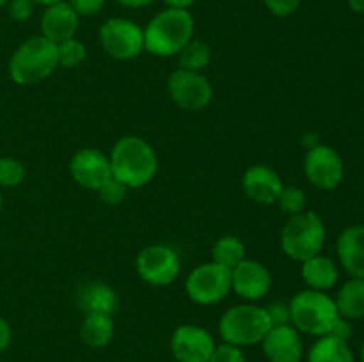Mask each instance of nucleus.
<instances>
[{"mask_svg": "<svg viewBox=\"0 0 364 362\" xmlns=\"http://www.w3.org/2000/svg\"><path fill=\"white\" fill-rule=\"evenodd\" d=\"M32 2H34L36 6L48 7V6H53V4H59V2H63V0H32Z\"/></svg>", "mask_w": 364, "mask_h": 362, "instance_id": "nucleus-40", "label": "nucleus"}, {"mask_svg": "<svg viewBox=\"0 0 364 362\" xmlns=\"http://www.w3.org/2000/svg\"><path fill=\"white\" fill-rule=\"evenodd\" d=\"M78 16H95L105 6V0H68Z\"/></svg>", "mask_w": 364, "mask_h": 362, "instance_id": "nucleus-34", "label": "nucleus"}, {"mask_svg": "<svg viewBox=\"0 0 364 362\" xmlns=\"http://www.w3.org/2000/svg\"><path fill=\"white\" fill-rule=\"evenodd\" d=\"M272 287V273L263 263L247 259L231 268V291L247 302H258Z\"/></svg>", "mask_w": 364, "mask_h": 362, "instance_id": "nucleus-14", "label": "nucleus"}, {"mask_svg": "<svg viewBox=\"0 0 364 362\" xmlns=\"http://www.w3.org/2000/svg\"><path fill=\"white\" fill-rule=\"evenodd\" d=\"M277 204H279L281 212L287 213V215H297V213L306 212V204H308V199H306V192L302 188L294 187V185H284L281 188L279 195H277Z\"/></svg>", "mask_w": 364, "mask_h": 362, "instance_id": "nucleus-28", "label": "nucleus"}, {"mask_svg": "<svg viewBox=\"0 0 364 362\" xmlns=\"http://www.w3.org/2000/svg\"><path fill=\"white\" fill-rule=\"evenodd\" d=\"M348 322H350V319H345V318L338 319V323L334 325L331 336H336V337H340V339H343V341L350 339V337H352V325Z\"/></svg>", "mask_w": 364, "mask_h": 362, "instance_id": "nucleus-36", "label": "nucleus"}, {"mask_svg": "<svg viewBox=\"0 0 364 362\" xmlns=\"http://www.w3.org/2000/svg\"><path fill=\"white\" fill-rule=\"evenodd\" d=\"M57 55H59V66L75 70L87 57V48H85V45L80 39L71 38L57 45Z\"/></svg>", "mask_w": 364, "mask_h": 362, "instance_id": "nucleus-26", "label": "nucleus"}, {"mask_svg": "<svg viewBox=\"0 0 364 362\" xmlns=\"http://www.w3.org/2000/svg\"><path fill=\"white\" fill-rule=\"evenodd\" d=\"M80 337L89 348H105L114 339V319L109 314H85Z\"/></svg>", "mask_w": 364, "mask_h": 362, "instance_id": "nucleus-23", "label": "nucleus"}, {"mask_svg": "<svg viewBox=\"0 0 364 362\" xmlns=\"http://www.w3.org/2000/svg\"><path fill=\"white\" fill-rule=\"evenodd\" d=\"M11 339H13L11 325L7 323L6 318H2V316H0V353H4V351L9 348Z\"/></svg>", "mask_w": 364, "mask_h": 362, "instance_id": "nucleus-35", "label": "nucleus"}, {"mask_svg": "<svg viewBox=\"0 0 364 362\" xmlns=\"http://www.w3.org/2000/svg\"><path fill=\"white\" fill-rule=\"evenodd\" d=\"M117 4H121L123 7H128V9H139V7H146L149 4H153L155 0H116Z\"/></svg>", "mask_w": 364, "mask_h": 362, "instance_id": "nucleus-38", "label": "nucleus"}, {"mask_svg": "<svg viewBox=\"0 0 364 362\" xmlns=\"http://www.w3.org/2000/svg\"><path fill=\"white\" fill-rule=\"evenodd\" d=\"M348 6L354 13L364 14V0H348Z\"/></svg>", "mask_w": 364, "mask_h": 362, "instance_id": "nucleus-39", "label": "nucleus"}, {"mask_svg": "<svg viewBox=\"0 0 364 362\" xmlns=\"http://www.w3.org/2000/svg\"><path fill=\"white\" fill-rule=\"evenodd\" d=\"M259 344L269 362H302L304 357V343L294 325L272 327Z\"/></svg>", "mask_w": 364, "mask_h": 362, "instance_id": "nucleus-15", "label": "nucleus"}, {"mask_svg": "<svg viewBox=\"0 0 364 362\" xmlns=\"http://www.w3.org/2000/svg\"><path fill=\"white\" fill-rule=\"evenodd\" d=\"M70 174L77 185L98 192V188L112 177L109 155L96 148L78 149L71 156Z\"/></svg>", "mask_w": 364, "mask_h": 362, "instance_id": "nucleus-13", "label": "nucleus"}, {"mask_svg": "<svg viewBox=\"0 0 364 362\" xmlns=\"http://www.w3.org/2000/svg\"><path fill=\"white\" fill-rule=\"evenodd\" d=\"M196 21L191 11L164 9L144 28V50L156 57H173L194 38Z\"/></svg>", "mask_w": 364, "mask_h": 362, "instance_id": "nucleus-2", "label": "nucleus"}, {"mask_svg": "<svg viewBox=\"0 0 364 362\" xmlns=\"http://www.w3.org/2000/svg\"><path fill=\"white\" fill-rule=\"evenodd\" d=\"M267 316L272 327L281 325H291V316H290V305L284 302H272L265 307Z\"/></svg>", "mask_w": 364, "mask_h": 362, "instance_id": "nucleus-31", "label": "nucleus"}, {"mask_svg": "<svg viewBox=\"0 0 364 362\" xmlns=\"http://www.w3.org/2000/svg\"><path fill=\"white\" fill-rule=\"evenodd\" d=\"M245 259V245L235 234H224L212 245V261L231 270Z\"/></svg>", "mask_w": 364, "mask_h": 362, "instance_id": "nucleus-24", "label": "nucleus"}, {"mask_svg": "<svg viewBox=\"0 0 364 362\" xmlns=\"http://www.w3.org/2000/svg\"><path fill=\"white\" fill-rule=\"evenodd\" d=\"M139 277L151 286H171L180 277L181 261L173 247L164 243H153L142 248L135 259Z\"/></svg>", "mask_w": 364, "mask_h": 362, "instance_id": "nucleus-9", "label": "nucleus"}, {"mask_svg": "<svg viewBox=\"0 0 364 362\" xmlns=\"http://www.w3.org/2000/svg\"><path fill=\"white\" fill-rule=\"evenodd\" d=\"M338 258L350 277L364 279V226H348L338 238Z\"/></svg>", "mask_w": 364, "mask_h": 362, "instance_id": "nucleus-19", "label": "nucleus"}, {"mask_svg": "<svg viewBox=\"0 0 364 362\" xmlns=\"http://www.w3.org/2000/svg\"><path fill=\"white\" fill-rule=\"evenodd\" d=\"M100 43L117 60H132L144 52V28L128 18H109L100 27Z\"/></svg>", "mask_w": 364, "mask_h": 362, "instance_id": "nucleus-8", "label": "nucleus"}, {"mask_svg": "<svg viewBox=\"0 0 364 362\" xmlns=\"http://www.w3.org/2000/svg\"><path fill=\"white\" fill-rule=\"evenodd\" d=\"M308 362H355L348 341L336 336H322L316 339L308 353Z\"/></svg>", "mask_w": 364, "mask_h": 362, "instance_id": "nucleus-21", "label": "nucleus"}, {"mask_svg": "<svg viewBox=\"0 0 364 362\" xmlns=\"http://www.w3.org/2000/svg\"><path fill=\"white\" fill-rule=\"evenodd\" d=\"M304 174L313 187L333 190L345 177V163L340 153L331 146L316 144L304 156Z\"/></svg>", "mask_w": 364, "mask_h": 362, "instance_id": "nucleus-11", "label": "nucleus"}, {"mask_svg": "<svg viewBox=\"0 0 364 362\" xmlns=\"http://www.w3.org/2000/svg\"><path fill=\"white\" fill-rule=\"evenodd\" d=\"M340 316L345 319L364 318V279L352 277L338 291L334 298Z\"/></svg>", "mask_w": 364, "mask_h": 362, "instance_id": "nucleus-22", "label": "nucleus"}, {"mask_svg": "<svg viewBox=\"0 0 364 362\" xmlns=\"http://www.w3.org/2000/svg\"><path fill=\"white\" fill-rule=\"evenodd\" d=\"M210 362H245V355L240 346L223 343L215 344V348L212 351V357H210Z\"/></svg>", "mask_w": 364, "mask_h": 362, "instance_id": "nucleus-30", "label": "nucleus"}, {"mask_svg": "<svg viewBox=\"0 0 364 362\" xmlns=\"http://www.w3.org/2000/svg\"><path fill=\"white\" fill-rule=\"evenodd\" d=\"M291 325L302 334L322 337L333 332L334 325L341 318L334 298L326 291L304 290L290 300Z\"/></svg>", "mask_w": 364, "mask_h": 362, "instance_id": "nucleus-4", "label": "nucleus"}, {"mask_svg": "<svg viewBox=\"0 0 364 362\" xmlns=\"http://www.w3.org/2000/svg\"><path fill=\"white\" fill-rule=\"evenodd\" d=\"M112 177L124 187L142 188L151 183L159 170V158L146 138L137 135H124L117 138L109 155Z\"/></svg>", "mask_w": 364, "mask_h": 362, "instance_id": "nucleus-1", "label": "nucleus"}, {"mask_svg": "<svg viewBox=\"0 0 364 362\" xmlns=\"http://www.w3.org/2000/svg\"><path fill=\"white\" fill-rule=\"evenodd\" d=\"M59 67L57 45L45 35L25 39L9 59V77L16 85H34L46 80Z\"/></svg>", "mask_w": 364, "mask_h": 362, "instance_id": "nucleus-3", "label": "nucleus"}, {"mask_svg": "<svg viewBox=\"0 0 364 362\" xmlns=\"http://www.w3.org/2000/svg\"><path fill=\"white\" fill-rule=\"evenodd\" d=\"M7 2H9V0H0V7H6Z\"/></svg>", "mask_w": 364, "mask_h": 362, "instance_id": "nucleus-42", "label": "nucleus"}, {"mask_svg": "<svg viewBox=\"0 0 364 362\" xmlns=\"http://www.w3.org/2000/svg\"><path fill=\"white\" fill-rule=\"evenodd\" d=\"M2 206H4V195H2V188H0V212H2Z\"/></svg>", "mask_w": 364, "mask_h": 362, "instance_id": "nucleus-41", "label": "nucleus"}, {"mask_svg": "<svg viewBox=\"0 0 364 362\" xmlns=\"http://www.w3.org/2000/svg\"><path fill=\"white\" fill-rule=\"evenodd\" d=\"M185 291L194 304H219L231 291V270L213 261L201 263L185 279Z\"/></svg>", "mask_w": 364, "mask_h": 362, "instance_id": "nucleus-7", "label": "nucleus"}, {"mask_svg": "<svg viewBox=\"0 0 364 362\" xmlns=\"http://www.w3.org/2000/svg\"><path fill=\"white\" fill-rule=\"evenodd\" d=\"M283 187V180L277 174V170L265 165V163L251 165L242 176V190L251 201L258 202V204L276 202Z\"/></svg>", "mask_w": 364, "mask_h": 362, "instance_id": "nucleus-16", "label": "nucleus"}, {"mask_svg": "<svg viewBox=\"0 0 364 362\" xmlns=\"http://www.w3.org/2000/svg\"><path fill=\"white\" fill-rule=\"evenodd\" d=\"M270 329L265 307L255 304L233 305L219 319V334L224 343L240 348L259 344Z\"/></svg>", "mask_w": 364, "mask_h": 362, "instance_id": "nucleus-6", "label": "nucleus"}, {"mask_svg": "<svg viewBox=\"0 0 364 362\" xmlns=\"http://www.w3.org/2000/svg\"><path fill=\"white\" fill-rule=\"evenodd\" d=\"M361 362H364V343H363V346H361Z\"/></svg>", "mask_w": 364, "mask_h": 362, "instance_id": "nucleus-43", "label": "nucleus"}, {"mask_svg": "<svg viewBox=\"0 0 364 362\" xmlns=\"http://www.w3.org/2000/svg\"><path fill=\"white\" fill-rule=\"evenodd\" d=\"M301 265L302 280L309 290L327 291L336 286L338 279H340V270H338L336 263L323 254L313 256V258L302 261Z\"/></svg>", "mask_w": 364, "mask_h": 362, "instance_id": "nucleus-20", "label": "nucleus"}, {"mask_svg": "<svg viewBox=\"0 0 364 362\" xmlns=\"http://www.w3.org/2000/svg\"><path fill=\"white\" fill-rule=\"evenodd\" d=\"M302 0H263L267 9L277 18H288L299 9Z\"/></svg>", "mask_w": 364, "mask_h": 362, "instance_id": "nucleus-33", "label": "nucleus"}, {"mask_svg": "<svg viewBox=\"0 0 364 362\" xmlns=\"http://www.w3.org/2000/svg\"><path fill=\"white\" fill-rule=\"evenodd\" d=\"M7 13L11 20L14 21H27L31 20L36 11V4L32 0H9L7 2Z\"/></svg>", "mask_w": 364, "mask_h": 362, "instance_id": "nucleus-32", "label": "nucleus"}, {"mask_svg": "<svg viewBox=\"0 0 364 362\" xmlns=\"http://www.w3.org/2000/svg\"><path fill=\"white\" fill-rule=\"evenodd\" d=\"M27 177L23 163L13 156H0V188L20 187Z\"/></svg>", "mask_w": 364, "mask_h": 362, "instance_id": "nucleus-27", "label": "nucleus"}, {"mask_svg": "<svg viewBox=\"0 0 364 362\" xmlns=\"http://www.w3.org/2000/svg\"><path fill=\"white\" fill-rule=\"evenodd\" d=\"M326 224L315 212L291 215L281 229V251L294 261H306L316 254H322L326 243Z\"/></svg>", "mask_w": 364, "mask_h": 362, "instance_id": "nucleus-5", "label": "nucleus"}, {"mask_svg": "<svg viewBox=\"0 0 364 362\" xmlns=\"http://www.w3.org/2000/svg\"><path fill=\"white\" fill-rule=\"evenodd\" d=\"M127 192L128 188L124 187L123 183H119L117 180L110 177L107 183H103L102 187L98 188V195L105 204L109 206H117L127 199Z\"/></svg>", "mask_w": 364, "mask_h": 362, "instance_id": "nucleus-29", "label": "nucleus"}, {"mask_svg": "<svg viewBox=\"0 0 364 362\" xmlns=\"http://www.w3.org/2000/svg\"><path fill=\"white\" fill-rule=\"evenodd\" d=\"M210 60H212V46L203 39L192 38L178 53V62L181 70L203 73V70L208 67Z\"/></svg>", "mask_w": 364, "mask_h": 362, "instance_id": "nucleus-25", "label": "nucleus"}, {"mask_svg": "<svg viewBox=\"0 0 364 362\" xmlns=\"http://www.w3.org/2000/svg\"><path fill=\"white\" fill-rule=\"evenodd\" d=\"M78 23H80V16L77 11L68 4V0H63V2L45 7L41 14V35L59 45L66 39L75 38Z\"/></svg>", "mask_w": 364, "mask_h": 362, "instance_id": "nucleus-17", "label": "nucleus"}, {"mask_svg": "<svg viewBox=\"0 0 364 362\" xmlns=\"http://www.w3.org/2000/svg\"><path fill=\"white\" fill-rule=\"evenodd\" d=\"M169 346L176 362H210L215 341L203 327L185 323L174 329Z\"/></svg>", "mask_w": 364, "mask_h": 362, "instance_id": "nucleus-12", "label": "nucleus"}, {"mask_svg": "<svg viewBox=\"0 0 364 362\" xmlns=\"http://www.w3.org/2000/svg\"><path fill=\"white\" fill-rule=\"evenodd\" d=\"M167 92L174 105L187 112H198L210 105L213 98V87L208 78L198 71L176 70L167 80Z\"/></svg>", "mask_w": 364, "mask_h": 362, "instance_id": "nucleus-10", "label": "nucleus"}, {"mask_svg": "<svg viewBox=\"0 0 364 362\" xmlns=\"http://www.w3.org/2000/svg\"><path fill=\"white\" fill-rule=\"evenodd\" d=\"M78 309L84 314H109L112 316L117 311L119 298L114 287L102 280H91L82 284L75 295Z\"/></svg>", "mask_w": 364, "mask_h": 362, "instance_id": "nucleus-18", "label": "nucleus"}, {"mask_svg": "<svg viewBox=\"0 0 364 362\" xmlns=\"http://www.w3.org/2000/svg\"><path fill=\"white\" fill-rule=\"evenodd\" d=\"M164 2H166V6L169 7V9L188 11L196 2H198V0H164Z\"/></svg>", "mask_w": 364, "mask_h": 362, "instance_id": "nucleus-37", "label": "nucleus"}]
</instances>
